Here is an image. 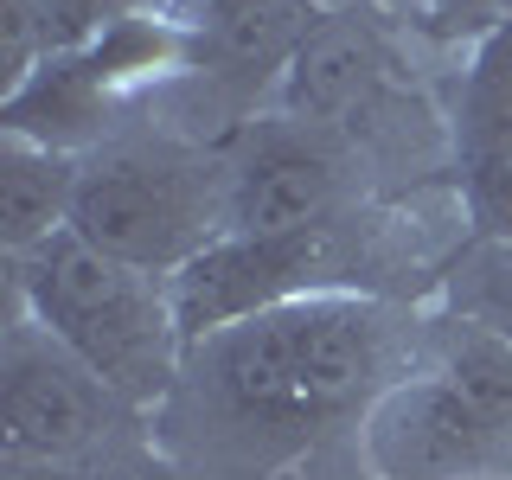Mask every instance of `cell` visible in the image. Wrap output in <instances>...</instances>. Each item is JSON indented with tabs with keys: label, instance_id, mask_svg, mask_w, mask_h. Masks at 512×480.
<instances>
[{
	"label": "cell",
	"instance_id": "6da1fadb",
	"mask_svg": "<svg viewBox=\"0 0 512 480\" xmlns=\"http://www.w3.org/2000/svg\"><path fill=\"white\" fill-rule=\"evenodd\" d=\"M199 359L205 391L237 429L301 436V429L365 416L397 378V327L378 301L327 288L282 308H263L186 352Z\"/></svg>",
	"mask_w": 512,
	"mask_h": 480
},
{
	"label": "cell",
	"instance_id": "7a4b0ae2",
	"mask_svg": "<svg viewBox=\"0 0 512 480\" xmlns=\"http://www.w3.org/2000/svg\"><path fill=\"white\" fill-rule=\"evenodd\" d=\"M13 301L64 352H77L122 404H160L186 365L173 276L116 263L71 224L13 256Z\"/></svg>",
	"mask_w": 512,
	"mask_h": 480
},
{
	"label": "cell",
	"instance_id": "3957f363",
	"mask_svg": "<svg viewBox=\"0 0 512 480\" xmlns=\"http://www.w3.org/2000/svg\"><path fill=\"white\" fill-rule=\"evenodd\" d=\"M71 231L116 263L180 276L231 231V173L186 141H109L77 167Z\"/></svg>",
	"mask_w": 512,
	"mask_h": 480
},
{
	"label": "cell",
	"instance_id": "277c9868",
	"mask_svg": "<svg viewBox=\"0 0 512 480\" xmlns=\"http://www.w3.org/2000/svg\"><path fill=\"white\" fill-rule=\"evenodd\" d=\"M122 397L90 372L77 352H64L26 308L13 314L0 346V442L13 461H77L109 436Z\"/></svg>",
	"mask_w": 512,
	"mask_h": 480
},
{
	"label": "cell",
	"instance_id": "5b68a950",
	"mask_svg": "<svg viewBox=\"0 0 512 480\" xmlns=\"http://www.w3.org/2000/svg\"><path fill=\"white\" fill-rule=\"evenodd\" d=\"M333 269H340V256H333V224L295 231V237L224 231L212 250H199L180 276H173V308H180L186 352L199 340H212V333H224V327H237V320L263 314V308L346 288V276H333Z\"/></svg>",
	"mask_w": 512,
	"mask_h": 480
},
{
	"label": "cell",
	"instance_id": "8992f818",
	"mask_svg": "<svg viewBox=\"0 0 512 480\" xmlns=\"http://www.w3.org/2000/svg\"><path fill=\"white\" fill-rule=\"evenodd\" d=\"M359 461L372 480H500L512 448L480 423V410L436 365L397 378L359 416Z\"/></svg>",
	"mask_w": 512,
	"mask_h": 480
},
{
	"label": "cell",
	"instance_id": "52a82bcc",
	"mask_svg": "<svg viewBox=\"0 0 512 480\" xmlns=\"http://www.w3.org/2000/svg\"><path fill=\"white\" fill-rule=\"evenodd\" d=\"M340 135L288 116H256L244 122V135L224 154L231 173V231L244 237H295V231H320L340 218V192H346V167H340Z\"/></svg>",
	"mask_w": 512,
	"mask_h": 480
},
{
	"label": "cell",
	"instance_id": "ba28073f",
	"mask_svg": "<svg viewBox=\"0 0 512 480\" xmlns=\"http://www.w3.org/2000/svg\"><path fill=\"white\" fill-rule=\"evenodd\" d=\"M391 52L359 13H327L314 39L295 52V64L276 84V116L327 128V135H352L365 116H378L384 90H391Z\"/></svg>",
	"mask_w": 512,
	"mask_h": 480
},
{
	"label": "cell",
	"instance_id": "9c48e42d",
	"mask_svg": "<svg viewBox=\"0 0 512 480\" xmlns=\"http://www.w3.org/2000/svg\"><path fill=\"white\" fill-rule=\"evenodd\" d=\"M461 192L480 237H512V26L474 39L455 109Z\"/></svg>",
	"mask_w": 512,
	"mask_h": 480
},
{
	"label": "cell",
	"instance_id": "30bf717a",
	"mask_svg": "<svg viewBox=\"0 0 512 480\" xmlns=\"http://www.w3.org/2000/svg\"><path fill=\"white\" fill-rule=\"evenodd\" d=\"M77 167H84V154L45 148L32 135H7V148H0V237H7V256L45 244L71 224Z\"/></svg>",
	"mask_w": 512,
	"mask_h": 480
},
{
	"label": "cell",
	"instance_id": "8fae6325",
	"mask_svg": "<svg viewBox=\"0 0 512 480\" xmlns=\"http://www.w3.org/2000/svg\"><path fill=\"white\" fill-rule=\"evenodd\" d=\"M436 372L455 384V391L480 410V423L512 448V340H506V333L448 320L442 352H436Z\"/></svg>",
	"mask_w": 512,
	"mask_h": 480
},
{
	"label": "cell",
	"instance_id": "7c38bea8",
	"mask_svg": "<svg viewBox=\"0 0 512 480\" xmlns=\"http://www.w3.org/2000/svg\"><path fill=\"white\" fill-rule=\"evenodd\" d=\"M448 308L468 327L512 340V237H474V250L448 276Z\"/></svg>",
	"mask_w": 512,
	"mask_h": 480
},
{
	"label": "cell",
	"instance_id": "4fadbf2b",
	"mask_svg": "<svg viewBox=\"0 0 512 480\" xmlns=\"http://www.w3.org/2000/svg\"><path fill=\"white\" fill-rule=\"evenodd\" d=\"M135 13H154V0H39V20H45V45L52 58H71L96 45L109 26L135 20Z\"/></svg>",
	"mask_w": 512,
	"mask_h": 480
},
{
	"label": "cell",
	"instance_id": "5bb4252c",
	"mask_svg": "<svg viewBox=\"0 0 512 480\" xmlns=\"http://www.w3.org/2000/svg\"><path fill=\"white\" fill-rule=\"evenodd\" d=\"M416 20H429L436 32H448V39H487V32L512 26V0H423L416 7Z\"/></svg>",
	"mask_w": 512,
	"mask_h": 480
},
{
	"label": "cell",
	"instance_id": "9a60e30c",
	"mask_svg": "<svg viewBox=\"0 0 512 480\" xmlns=\"http://www.w3.org/2000/svg\"><path fill=\"white\" fill-rule=\"evenodd\" d=\"M7 480H84L71 461H13Z\"/></svg>",
	"mask_w": 512,
	"mask_h": 480
},
{
	"label": "cell",
	"instance_id": "2e32d148",
	"mask_svg": "<svg viewBox=\"0 0 512 480\" xmlns=\"http://www.w3.org/2000/svg\"><path fill=\"white\" fill-rule=\"evenodd\" d=\"M314 7H327V13H333V7H346V0H314Z\"/></svg>",
	"mask_w": 512,
	"mask_h": 480
},
{
	"label": "cell",
	"instance_id": "e0dca14e",
	"mask_svg": "<svg viewBox=\"0 0 512 480\" xmlns=\"http://www.w3.org/2000/svg\"><path fill=\"white\" fill-rule=\"evenodd\" d=\"M410 7H423V0H410Z\"/></svg>",
	"mask_w": 512,
	"mask_h": 480
},
{
	"label": "cell",
	"instance_id": "ac0fdd59",
	"mask_svg": "<svg viewBox=\"0 0 512 480\" xmlns=\"http://www.w3.org/2000/svg\"><path fill=\"white\" fill-rule=\"evenodd\" d=\"M500 480H512V474H500Z\"/></svg>",
	"mask_w": 512,
	"mask_h": 480
}]
</instances>
